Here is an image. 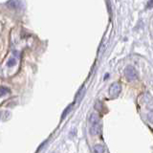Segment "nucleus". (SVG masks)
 <instances>
[{"mask_svg":"<svg viewBox=\"0 0 153 153\" xmlns=\"http://www.w3.org/2000/svg\"><path fill=\"white\" fill-rule=\"evenodd\" d=\"M121 90H122L121 84L118 82H115V83H113L110 86V88H109V95H110V97H112V98H116L119 96L120 93H121Z\"/></svg>","mask_w":153,"mask_h":153,"instance_id":"3","label":"nucleus"},{"mask_svg":"<svg viewBox=\"0 0 153 153\" xmlns=\"http://www.w3.org/2000/svg\"><path fill=\"white\" fill-rule=\"evenodd\" d=\"M89 123H90V133L92 135H98L101 132L100 118L98 114H96V113L91 114L89 118Z\"/></svg>","mask_w":153,"mask_h":153,"instance_id":"1","label":"nucleus"},{"mask_svg":"<svg viewBox=\"0 0 153 153\" xmlns=\"http://www.w3.org/2000/svg\"><path fill=\"white\" fill-rule=\"evenodd\" d=\"M104 147L101 144H96L94 147V151L95 153H104Z\"/></svg>","mask_w":153,"mask_h":153,"instance_id":"5","label":"nucleus"},{"mask_svg":"<svg viewBox=\"0 0 153 153\" xmlns=\"http://www.w3.org/2000/svg\"><path fill=\"white\" fill-rule=\"evenodd\" d=\"M73 106H74V103L70 104L66 109H65V110L63 111V113H62V116H61V119H64L65 117H66V116L68 115V113L72 110V107H73Z\"/></svg>","mask_w":153,"mask_h":153,"instance_id":"6","label":"nucleus"},{"mask_svg":"<svg viewBox=\"0 0 153 153\" xmlns=\"http://www.w3.org/2000/svg\"><path fill=\"white\" fill-rule=\"evenodd\" d=\"M10 92V90L7 87H0V97H3Z\"/></svg>","mask_w":153,"mask_h":153,"instance_id":"7","label":"nucleus"},{"mask_svg":"<svg viewBox=\"0 0 153 153\" xmlns=\"http://www.w3.org/2000/svg\"><path fill=\"white\" fill-rule=\"evenodd\" d=\"M14 64H16V59H10L8 61V64H7V65H8L9 67H11V66H13V65H14Z\"/></svg>","mask_w":153,"mask_h":153,"instance_id":"10","label":"nucleus"},{"mask_svg":"<svg viewBox=\"0 0 153 153\" xmlns=\"http://www.w3.org/2000/svg\"><path fill=\"white\" fill-rule=\"evenodd\" d=\"M84 93H85V88L82 86L81 88L79 89V91L78 94H76V103H79V101H81L83 96H84Z\"/></svg>","mask_w":153,"mask_h":153,"instance_id":"4","label":"nucleus"},{"mask_svg":"<svg viewBox=\"0 0 153 153\" xmlns=\"http://www.w3.org/2000/svg\"><path fill=\"white\" fill-rule=\"evenodd\" d=\"M125 75L128 81H135V79L138 78V75H137L135 68H134L133 66H130V65H128V66L125 68Z\"/></svg>","mask_w":153,"mask_h":153,"instance_id":"2","label":"nucleus"},{"mask_svg":"<svg viewBox=\"0 0 153 153\" xmlns=\"http://www.w3.org/2000/svg\"><path fill=\"white\" fill-rule=\"evenodd\" d=\"M147 9H152L153 8V0H148L147 4Z\"/></svg>","mask_w":153,"mask_h":153,"instance_id":"9","label":"nucleus"},{"mask_svg":"<svg viewBox=\"0 0 153 153\" xmlns=\"http://www.w3.org/2000/svg\"><path fill=\"white\" fill-rule=\"evenodd\" d=\"M147 120L150 123H153V111H150L147 114Z\"/></svg>","mask_w":153,"mask_h":153,"instance_id":"8","label":"nucleus"}]
</instances>
